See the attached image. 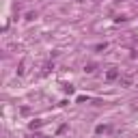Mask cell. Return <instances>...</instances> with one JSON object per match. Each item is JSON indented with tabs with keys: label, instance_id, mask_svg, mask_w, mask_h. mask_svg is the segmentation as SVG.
Masks as SVG:
<instances>
[{
	"label": "cell",
	"instance_id": "cell-2",
	"mask_svg": "<svg viewBox=\"0 0 138 138\" xmlns=\"http://www.w3.org/2000/svg\"><path fill=\"white\" fill-rule=\"evenodd\" d=\"M106 48H108V43H99V45L95 48V50H97V52H104V50H106Z\"/></svg>",
	"mask_w": 138,
	"mask_h": 138
},
{
	"label": "cell",
	"instance_id": "cell-1",
	"mask_svg": "<svg viewBox=\"0 0 138 138\" xmlns=\"http://www.w3.org/2000/svg\"><path fill=\"white\" fill-rule=\"evenodd\" d=\"M117 78H119V69L112 67V69H108V71H106V80H117Z\"/></svg>",
	"mask_w": 138,
	"mask_h": 138
},
{
	"label": "cell",
	"instance_id": "cell-3",
	"mask_svg": "<svg viewBox=\"0 0 138 138\" xmlns=\"http://www.w3.org/2000/svg\"><path fill=\"white\" fill-rule=\"evenodd\" d=\"M108 129H110L108 125H99V127H97V134H101V132H108Z\"/></svg>",
	"mask_w": 138,
	"mask_h": 138
}]
</instances>
